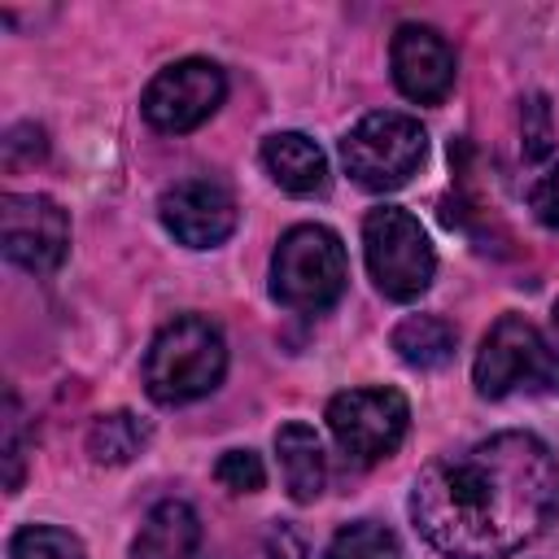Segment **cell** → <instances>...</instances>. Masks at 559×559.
<instances>
[{
  "label": "cell",
  "mask_w": 559,
  "mask_h": 559,
  "mask_svg": "<svg viewBox=\"0 0 559 559\" xmlns=\"http://www.w3.org/2000/svg\"><path fill=\"white\" fill-rule=\"evenodd\" d=\"M406 511L445 559H511L559 515V459L533 432H493L432 459L415 476Z\"/></svg>",
  "instance_id": "6da1fadb"
},
{
  "label": "cell",
  "mask_w": 559,
  "mask_h": 559,
  "mask_svg": "<svg viewBox=\"0 0 559 559\" xmlns=\"http://www.w3.org/2000/svg\"><path fill=\"white\" fill-rule=\"evenodd\" d=\"M223 371H227V341L218 323L201 314L170 319L144 354V389L162 406H183L214 393L223 384Z\"/></svg>",
  "instance_id": "7a4b0ae2"
},
{
  "label": "cell",
  "mask_w": 559,
  "mask_h": 559,
  "mask_svg": "<svg viewBox=\"0 0 559 559\" xmlns=\"http://www.w3.org/2000/svg\"><path fill=\"white\" fill-rule=\"evenodd\" d=\"M349 280L345 245L323 223H297L280 236L271 258V297L288 310L319 314L341 301Z\"/></svg>",
  "instance_id": "3957f363"
},
{
  "label": "cell",
  "mask_w": 559,
  "mask_h": 559,
  "mask_svg": "<svg viewBox=\"0 0 559 559\" xmlns=\"http://www.w3.org/2000/svg\"><path fill=\"white\" fill-rule=\"evenodd\" d=\"M424 153H428V135H424L419 118L397 114V109L362 114L341 140V162H345L349 179L367 192L402 188L419 170Z\"/></svg>",
  "instance_id": "277c9868"
},
{
  "label": "cell",
  "mask_w": 559,
  "mask_h": 559,
  "mask_svg": "<svg viewBox=\"0 0 559 559\" xmlns=\"http://www.w3.org/2000/svg\"><path fill=\"white\" fill-rule=\"evenodd\" d=\"M472 380L485 397L559 393V354L524 314H502L476 349Z\"/></svg>",
  "instance_id": "5b68a950"
},
{
  "label": "cell",
  "mask_w": 559,
  "mask_h": 559,
  "mask_svg": "<svg viewBox=\"0 0 559 559\" xmlns=\"http://www.w3.org/2000/svg\"><path fill=\"white\" fill-rule=\"evenodd\" d=\"M362 253H367V271L376 280V288L389 301H415L419 293H428L437 253L415 214H406L397 205L371 210L362 218Z\"/></svg>",
  "instance_id": "8992f818"
},
{
  "label": "cell",
  "mask_w": 559,
  "mask_h": 559,
  "mask_svg": "<svg viewBox=\"0 0 559 559\" xmlns=\"http://www.w3.org/2000/svg\"><path fill=\"white\" fill-rule=\"evenodd\" d=\"M328 428L354 463H376L402 445V437L411 428V402L384 384L345 389L328 402Z\"/></svg>",
  "instance_id": "52a82bcc"
},
{
  "label": "cell",
  "mask_w": 559,
  "mask_h": 559,
  "mask_svg": "<svg viewBox=\"0 0 559 559\" xmlns=\"http://www.w3.org/2000/svg\"><path fill=\"white\" fill-rule=\"evenodd\" d=\"M223 96H227L223 66H214L205 57H183V61L153 74V83L144 87L140 109L157 131L179 135V131L201 127L223 105Z\"/></svg>",
  "instance_id": "ba28073f"
},
{
  "label": "cell",
  "mask_w": 559,
  "mask_h": 559,
  "mask_svg": "<svg viewBox=\"0 0 559 559\" xmlns=\"http://www.w3.org/2000/svg\"><path fill=\"white\" fill-rule=\"evenodd\" d=\"M0 245L4 258L31 275H52L70 249V218L52 197L4 192L0 197Z\"/></svg>",
  "instance_id": "9c48e42d"
},
{
  "label": "cell",
  "mask_w": 559,
  "mask_h": 559,
  "mask_svg": "<svg viewBox=\"0 0 559 559\" xmlns=\"http://www.w3.org/2000/svg\"><path fill=\"white\" fill-rule=\"evenodd\" d=\"M162 227L188 249H214L236 231V201L218 179H179L157 201Z\"/></svg>",
  "instance_id": "30bf717a"
},
{
  "label": "cell",
  "mask_w": 559,
  "mask_h": 559,
  "mask_svg": "<svg viewBox=\"0 0 559 559\" xmlns=\"http://www.w3.org/2000/svg\"><path fill=\"white\" fill-rule=\"evenodd\" d=\"M389 66H393V83L406 100L441 105L454 87V48L432 26H419V22L397 26Z\"/></svg>",
  "instance_id": "8fae6325"
},
{
  "label": "cell",
  "mask_w": 559,
  "mask_h": 559,
  "mask_svg": "<svg viewBox=\"0 0 559 559\" xmlns=\"http://www.w3.org/2000/svg\"><path fill=\"white\" fill-rule=\"evenodd\" d=\"M201 555H205L201 520L179 498L157 502L144 515L140 533H135V546H131V559H201Z\"/></svg>",
  "instance_id": "7c38bea8"
},
{
  "label": "cell",
  "mask_w": 559,
  "mask_h": 559,
  "mask_svg": "<svg viewBox=\"0 0 559 559\" xmlns=\"http://www.w3.org/2000/svg\"><path fill=\"white\" fill-rule=\"evenodd\" d=\"M262 166L293 197H314V192L328 188V157L301 131H275V135H266L262 140Z\"/></svg>",
  "instance_id": "4fadbf2b"
},
{
  "label": "cell",
  "mask_w": 559,
  "mask_h": 559,
  "mask_svg": "<svg viewBox=\"0 0 559 559\" xmlns=\"http://www.w3.org/2000/svg\"><path fill=\"white\" fill-rule=\"evenodd\" d=\"M275 454H280V472H284V485H288V498L293 502H314L328 485V459H323V445H319V432L301 419L284 424L275 432Z\"/></svg>",
  "instance_id": "5bb4252c"
},
{
  "label": "cell",
  "mask_w": 559,
  "mask_h": 559,
  "mask_svg": "<svg viewBox=\"0 0 559 559\" xmlns=\"http://www.w3.org/2000/svg\"><path fill=\"white\" fill-rule=\"evenodd\" d=\"M454 345H459V332L454 323H445L441 314H406L397 328H393V349L402 362L419 367V371H432V367H445L454 358Z\"/></svg>",
  "instance_id": "9a60e30c"
},
{
  "label": "cell",
  "mask_w": 559,
  "mask_h": 559,
  "mask_svg": "<svg viewBox=\"0 0 559 559\" xmlns=\"http://www.w3.org/2000/svg\"><path fill=\"white\" fill-rule=\"evenodd\" d=\"M148 437H153L148 419H140L135 411H109L87 428V454L105 467H118L131 463L148 445Z\"/></svg>",
  "instance_id": "2e32d148"
},
{
  "label": "cell",
  "mask_w": 559,
  "mask_h": 559,
  "mask_svg": "<svg viewBox=\"0 0 559 559\" xmlns=\"http://www.w3.org/2000/svg\"><path fill=\"white\" fill-rule=\"evenodd\" d=\"M323 559H402V546H397L393 528H384L376 520H354L328 542Z\"/></svg>",
  "instance_id": "e0dca14e"
},
{
  "label": "cell",
  "mask_w": 559,
  "mask_h": 559,
  "mask_svg": "<svg viewBox=\"0 0 559 559\" xmlns=\"http://www.w3.org/2000/svg\"><path fill=\"white\" fill-rule=\"evenodd\" d=\"M9 559H87L83 542L57 524H26L9 542Z\"/></svg>",
  "instance_id": "ac0fdd59"
},
{
  "label": "cell",
  "mask_w": 559,
  "mask_h": 559,
  "mask_svg": "<svg viewBox=\"0 0 559 559\" xmlns=\"http://www.w3.org/2000/svg\"><path fill=\"white\" fill-rule=\"evenodd\" d=\"M0 450H4V489L13 493L22 485V467H26V415L17 393H4V419H0Z\"/></svg>",
  "instance_id": "d6986e66"
},
{
  "label": "cell",
  "mask_w": 559,
  "mask_h": 559,
  "mask_svg": "<svg viewBox=\"0 0 559 559\" xmlns=\"http://www.w3.org/2000/svg\"><path fill=\"white\" fill-rule=\"evenodd\" d=\"M520 144H524V157L528 162H542L550 148H555V127H550V105L542 92H533L520 109Z\"/></svg>",
  "instance_id": "ffe728a7"
},
{
  "label": "cell",
  "mask_w": 559,
  "mask_h": 559,
  "mask_svg": "<svg viewBox=\"0 0 559 559\" xmlns=\"http://www.w3.org/2000/svg\"><path fill=\"white\" fill-rule=\"evenodd\" d=\"M214 476L223 489L231 493H258L266 485V472H262V459L253 450H227L218 463H214Z\"/></svg>",
  "instance_id": "44dd1931"
},
{
  "label": "cell",
  "mask_w": 559,
  "mask_h": 559,
  "mask_svg": "<svg viewBox=\"0 0 559 559\" xmlns=\"http://www.w3.org/2000/svg\"><path fill=\"white\" fill-rule=\"evenodd\" d=\"M0 148H4V166H31V162H39L48 153V140H44V127L17 122V127H9Z\"/></svg>",
  "instance_id": "7402d4cb"
},
{
  "label": "cell",
  "mask_w": 559,
  "mask_h": 559,
  "mask_svg": "<svg viewBox=\"0 0 559 559\" xmlns=\"http://www.w3.org/2000/svg\"><path fill=\"white\" fill-rule=\"evenodd\" d=\"M528 210H533V218H537L542 227L559 231V162H550L546 175L533 179V188H528Z\"/></svg>",
  "instance_id": "603a6c76"
},
{
  "label": "cell",
  "mask_w": 559,
  "mask_h": 559,
  "mask_svg": "<svg viewBox=\"0 0 559 559\" xmlns=\"http://www.w3.org/2000/svg\"><path fill=\"white\" fill-rule=\"evenodd\" d=\"M266 555L271 559H306V546H301V537L288 524H275L266 533Z\"/></svg>",
  "instance_id": "cb8c5ba5"
},
{
  "label": "cell",
  "mask_w": 559,
  "mask_h": 559,
  "mask_svg": "<svg viewBox=\"0 0 559 559\" xmlns=\"http://www.w3.org/2000/svg\"><path fill=\"white\" fill-rule=\"evenodd\" d=\"M550 319H555V332H559V301H555V310H550Z\"/></svg>",
  "instance_id": "d4e9b609"
}]
</instances>
